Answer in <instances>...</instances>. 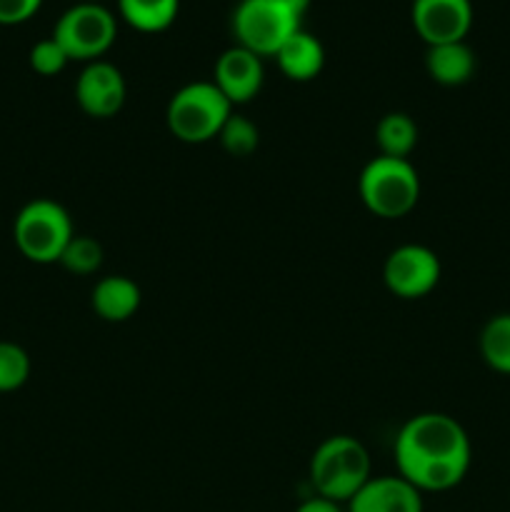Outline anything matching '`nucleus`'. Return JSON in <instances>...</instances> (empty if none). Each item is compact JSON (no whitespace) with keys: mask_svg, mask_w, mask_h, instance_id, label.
Returning <instances> with one entry per match:
<instances>
[{"mask_svg":"<svg viewBox=\"0 0 510 512\" xmlns=\"http://www.w3.org/2000/svg\"><path fill=\"white\" fill-rule=\"evenodd\" d=\"M230 113L233 105L215 88L213 80H195L170 98L165 123L180 143L200 145L218 138Z\"/></svg>","mask_w":510,"mask_h":512,"instance_id":"3","label":"nucleus"},{"mask_svg":"<svg viewBox=\"0 0 510 512\" xmlns=\"http://www.w3.org/2000/svg\"><path fill=\"white\" fill-rule=\"evenodd\" d=\"M263 80V58L255 55L253 50L243 48V45H233V48L223 50L215 60L213 83L233 108L250 103L263 88Z\"/></svg>","mask_w":510,"mask_h":512,"instance_id":"11","label":"nucleus"},{"mask_svg":"<svg viewBox=\"0 0 510 512\" xmlns=\"http://www.w3.org/2000/svg\"><path fill=\"white\" fill-rule=\"evenodd\" d=\"M370 475V455L358 438L333 435L315 448L310 458V483L315 495L333 503H348Z\"/></svg>","mask_w":510,"mask_h":512,"instance_id":"2","label":"nucleus"},{"mask_svg":"<svg viewBox=\"0 0 510 512\" xmlns=\"http://www.w3.org/2000/svg\"><path fill=\"white\" fill-rule=\"evenodd\" d=\"M43 0H0V23L15 25L33 18Z\"/></svg>","mask_w":510,"mask_h":512,"instance_id":"23","label":"nucleus"},{"mask_svg":"<svg viewBox=\"0 0 510 512\" xmlns=\"http://www.w3.org/2000/svg\"><path fill=\"white\" fill-rule=\"evenodd\" d=\"M413 28L428 45L465 40L473 25L470 0H413Z\"/></svg>","mask_w":510,"mask_h":512,"instance_id":"10","label":"nucleus"},{"mask_svg":"<svg viewBox=\"0 0 510 512\" xmlns=\"http://www.w3.org/2000/svg\"><path fill=\"white\" fill-rule=\"evenodd\" d=\"M275 60H278V68L283 70L285 78L305 83V80H313L320 75L325 65V50L313 33L300 28L280 45Z\"/></svg>","mask_w":510,"mask_h":512,"instance_id":"13","label":"nucleus"},{"mask_svg":"<svg viewBox=\"0 0 510 512\" xmlns=\"http://www.w3.org/2000/svg\"><path fill=\"white\" fill-rule=\"evenodd\" d=\"M348 512H423V493L400 475H378L348 500Z\"/></svg>","mask_w":510,"mask_h":512,"instance_id":"12","label":"nucleus"},{"mask_svg":"<svg viewBox=\"0 0 510 512\" xmlns=\"http://www.w3.org/2000/svg\"><path fill=\"white\" fill-rule=\"evenodd\" d=\"M125 23L143 33H160L178 18L180 0H118Z\"/></svg>","mask_w":510,"mask_h":512,"instance_id":"17","label":"nucleus"},{"mask_svg":"<svg viewBox=\"0 0 510 512\" xmlns=\"http://www.w3.org/2000/svg\"><path fill=\"white\" fill-rule=\"evenodd\" d=\"M68 63V53L60 48V43L53 35L45 40H38V43L30 48V68L38 75H58Z\"/></svg>","mask_w":510,"mask_h":512,"instance_id":"22","label":"nucleus"},{"mask_svg":"<svg viewBox=\"0 0 510 512\" xmlns=\"http://www.w3.org/2000/svg\"><path fill=\"white\" fill-rule=\"evenodd\" d=\"M115 35H118L115 15L95 0L70 5L53 28V38L68 53V58L83 63L103 58L115 43Z\"/></svg>","mask_w":510,"mask_h":512,"instance_id":"6","label":"nucleus"},{"mask_svg":"<svg viewBox=\"0 0 510 512\" xmlns=\"http://www.w3.org/2000/svg\"><path fill=\"white\" fill-rule=\"evenodd\" d=\"M383 280L395 298H425L440 283V258L425 245H400L385 258Z\"/></svg>","mask_w":510,"mask_h":512,"instance_id":"8","label":"nucleus"},{"mask_svg":"<svg viewBox=\"0 0 510 512\" xmlns=\"http://www.w3.org/2000/svg\"><path fill=\"white\" fill-rule=\"evenodd\" d=\"M30 378V358L18 343L0 340V393L23 388Z\"/></svg>","mask_w":510,"mask_h":512,"instance_id":"21","label":"nucleus"},{"mask_svg":"<svg viewBox=\"0 0 510 512\" xmlns=\"http://www.w3.org/2000/svg\"><path fill=\"white\" fill-rule=\"evenodd\" d=\"M375 143L385 158H403L418 145V125L408 113H388L375 125Z\"/></svg>","mask_w":510,"mask_h":512,"instance_id":"16","label":"nucleus"},{"mask_svg":"<svg viewBox=\"0 0 510 512\" xmlns=\"http://www.w3.org/2000/svg\"><path fill=\"white\" fill-rule=\"evenodd\" d=\"M425 68H428V75L435 83L455 88V85H463L473 78L475 53L470 50V45L465 40L428 45Z\"/></svg>","mask_w":510,"mask_h":512,"instance_id":"15","label":"nucleus"},{"mask_svg":"<svg viewBox=\"0 0 510 512\" xmlns=\"http://www.w3.org/2000/svg\"><path fill=\"white\" fill-rule=\"evenodd\" d=\"M285 3H288V8L293 10V13L298 15L300 20H303V15L308 13V5H310V0H285Z\"/></svg>","mask_w":510,"mask_h":512,"instance_id":"25","label":"nucleus"},{"mask_svg":"<svg viewBox=\"0 0 510 512\" xmlns=\"http://www.w3.org/2000/svg\"><path fill=\"white\" fill-rule=\"evenodd\" d=\"M125 95H128V88H125L123 73L118 65L108 63V60L85 63L75 80V100L90 118L105 120L118 115L125 105Z\"/></svg>","mask_w":510,"mask_h":512,"instance_id":"9","label":"nucleus"},{"mask_svg":"<svg viewBox=\"0 0 510 512\" xmlns=\"http://www.w3.org/2000/svg\"><path fill=\"white\" fill-rule=\"evenodd\" d=\"M360 200L375 218H405L420 200V175L410 160L378 158L370 160L358 180Z\"/></svg>","mask_w":510,"mask_h":512,"instance_id":"4","label":"nucleus"},{"mask_svg":"<svg viewBox=\"0 0 510 512\" xmlns=\"http://www.w3.org/2000/svg\"><path fill=\"white\" fill-rule=\"evenodd\" d=\"M220 145L228 155L233 158H248L250 153H255L260 143V130L253 120H248L240 113H230V118L225 120L223 130L218 135Z\"/></svg>","mask_w":510,"mask_h":512,"instance_id":"19","label":"nucleus"},{"mask_svg":"<svg viewBox=\"0 0 510 512\" xmlns=\"http://www.w3.org/2000/svg\"><path fill=\"white\" fill-rule=\"evenodd\" d=\"M60 265L75 275H90L103 265V245L90 235H73L60 255Z\"/></svg>","mask_w":510,"mask_h":512,"instance_id":"20","label":"nucleus"},{"mask_svg":"<svg viewBox=\"0 0 510 512\" xmlns=\"http://www.w3.org/2000/svg\"><path fill=\"white\" fill-rule=\"evenodd\" d=\"M95 3H98V0H95Z\"/></svg>","mask_w":510,"mask_h":512,"instance_id":"26","label":"nucleus"},{"mask_svg":"<svg viewBox=\"0 0 510 512\" xmlns=\"http://www.w3.org/2000/svg\"><path fill=\"white\" fill-rule=\"evenodd\" d=\"M295 512H343V508H340V503H333V500L320 498V495H313L310 500L300 503L298 510H295Z\"/></svg>","mask_w":510,"mask_h":512,"instance_id":"24","label":"nucleus"},{"mask_svg":"<svg viewBox=\"0 0 510 512\" xmlns=\"http://www.w3.org/2000/svg\"><path fill=\"white\" fill-rule=\"evenodd\" d=\"M300 30V18L285 0H240L233 10V33L238 45L265 58L280 50L290 35Z\"/></svg>","mask_w":510,"mask_h":512,"instance_id":"7","label":"nucleus"},{"mask_svg":"<svg viewBox=\"0 0 510 512\" xmlns=\"http://www.w3.org/2000/svg\"><path fill=\"white\" fill-rule=\"evenodd\" d=\"M140 300L143 295H140L138 283L125 275H108L98 280L90 293V305L108 323H125L133 318L140 308Z\"/></svg>","mask_w":510,"mask_h":512,"instance_id":"14","label":"nucleus"},{"mask_svg":"<svg viewBox=\"0 0 510 512\" xmlns=\"http://www.w3.org/2000/svg\"><path fill=\"white\" fill-rule=\"evenodd\" d=\"M73 220L68 210L50 198H35L20 208L13 223V240L30 263H60V255L73 240Z\"/></svg>","mask_w":510,"mask_h":512,"instance_id":"5","label":"nucleus"},{"mask_svg":"<svg viewBox=\"0 0 510 512\" xmlns=\"http://www.w3.org/2000/svg\"><path fill=\"white\" fill-rule=\"evenodd\" d=\"M480 355L498 373L510 375V313L495 315L480 333Z\"/></svg>","mask_w":510,"mask_h":512,"instance_id":"18","label":"nucleus"},{"mask_svg":"<svg viewBox=\"0 0 510 512\" xmlns=\"http://www.w3.org/2000/svg\"><path fill=\"white\" fill-rule=\"evenodd\" d=\"M400 478L420 493H445L463 483L470 468V440L463 425L445 413H420L395 438Z\"/></svg>","mask_w":510,"mask_h":512,"instance_id":"1","label":"nucleus"}]
</instances>
